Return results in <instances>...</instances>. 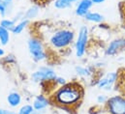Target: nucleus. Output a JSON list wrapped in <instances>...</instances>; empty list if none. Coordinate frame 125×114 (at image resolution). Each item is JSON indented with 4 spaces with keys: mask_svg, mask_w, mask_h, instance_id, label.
<instances>
[{
    "mask_svg": "<svg viewBox=\"0 0 125 114\" xmlns=\"http://www.w3.org/2000/svg\"><path fill=\"white\" fill-rule=\"evenodd\" d=\"M83 95L82 87L76 83H66L54 94V101L63 106H72L78 104Z\"/></svg>",
    "mask_w": 125,
    "mask_h": 114,
    "instance_id": "nucleus-1",
    "label": "nucleus"
},
{
    "mask_svg": "<svg viewBox=\"0 0 125 114\" xmlns=\"http://www.w3.org/2000/svg\"><path fill=\"white\" fill-rule=\"evenodd\" d=\"M75 34L69 29H59L52 34L49 43L54 49H64L68 48L74 41Z\"/></svg>",
    "mask_w": 125,
    "mask_h": 114,
    "instance_id": "nucleus-2",
    "label": "nucleus"
},
{
    "mask_svg": "<svg viewBox=\"0 0 125 114\" xmlns=\"http://www.w3.org/2000/svg\"><path fill=\"white\" fill-rule=\"evenodd\" d=\"M89 42V30L86 26H82L75 43V50H76V56L78 58H83L87 50V46Z\"/></svg>",
    "mask_w": 125,
    "mask_h": 114,
    "instance_id": "nucleus-3",
    "label": "nucleus"
},
{
    "mask_svg": "<svg viewBox=\"0 0 125 114\" xmlns=\"http://www.w3.org/2000/svg\"><path fill=\"white\" fill-rule=\"evenodd\" d=\"M28 50L32 58L36 61H43L47 58L45 47L43 43L37 38H30L27 43Z\"/></svg>",
    "mask_w": 125,
    "mask_h": 114,
    "instance_id": "nucleus-4",
    "label": "nucleus"
},
{
    "mask_svg": "<svg viewBox=\"0 0 125 114\" xmlns=\"http://www.w3.org/2000/svg\"><path fill=\"white\" fill-rule=\"evenodd\" d=\"M106 105L110 114H125V97L120 95L112 96L109 98Z\"/></svg>",
    "mask_w": 125,
    "mask_h": 114,
    "instance_id": "nucleus-5",
    "label": "nucleus"
},
{
    "mask_svg": "<svg viewBox=\"0 0 125 114\" xmlns=\"http://www.w3.org/2000/svg\"><path fill=\"white\" fill-rule=\"evenodd\" d=\"M117 79H118V74L116 72H110L98 80L97 87L105 91H111L114 85L115 84V82L117 81Z\"/></svg>",
    "mask_w": 125,
    "mask_h": 114,
    "instance_id": "nucleus-6",
    "label": "nucleus"
},
{
    "mask_svg": "<svg viewBox=\"0 0 125 114\" xmlns=\"http://www.w3.org/2000/svg\"><path fill=\"white\" fill-rule=\"evenodd\" d=\"M33 81L35 82H41V81H50V80H55L56 74L53 70L49 68H42L36 72H34L31 76Z\"/></svg>",
    "mask_w": 125,
    "mask_h": 114,
    "instance_id": "nucleus-7",
    "label": "nucleus"
},
{
    "mask_svg": "<svg viewBox=\"0 0 125 114\" xmlns=\"http://www.w3.org/2000/svg\"><path fill=\"white\" fill-rule=\"evenodd\" d=\"M123 49H125V38H116L109 44L106 49V54L114 56Z\"/></svg>",
    "mask_w": 125,
    "mask_h": 114,
    "instance_id": "nucleus-8",
    "label": "nucleus"
},
{
    "mask_svg": "<svg viewBox=\"0 0 125 114\" xmlns=\"http://www.w3.org/2000/svg\"><path fill=\"white\" fill-rule=\"evenodd\" d=\"M93 6L92 0H80L77 8H76V15L82 18H84L85 15L90 12L91 7Z\"/></svg>",
    "mask_w": 125,
    "mask_h": 114,
    "instance_id": "nucleus-9",
    "label": "nucleus"
},
{
    "mask_svg": "<svg viewBox=\"0 0 125 114\" xmlns=\"http://www.w3.org/2000/svg\"><path fill=\"white\" fill-rule=\"evenodd\" d=\"M32 106H33L35 111H41V110H43L49 106V100L45 96L39 95L34 99Z\"/></svg>",
    "mask_w": 125,
    "mask_h": 114,
    "instance_id": "nucleus-10",
    "label": "nucleus"
},
{
    "mask_svg": "<svg viewBox=\"0 0 125 114\" xmlns=\"http://www.w3.org/2000/svg\"><path fill=\"white\" fill-rule=\"evenodd\" d=\"M7 103L11 107H17L21 103V96L18 92H11L7 96Z\"/></svg>",
    "mask_w": 125,
    "mask_h": 114,
    "instance_id": "nucleus-11",
    "label": "nucleus"
},
{
    "mask_svg": "<svg viewBox=\"0 0 125 114\" xmlns=\"http://www.w3.org/2000/svg\"><path fill=\"white\" fill-rule=\"evenodd\" d=\"M84 19L89 21V22H93V23H102L104 20H105V17L100 14V13H97V12H88Z\"/></svg>",
    "mask_w": 125,
    "mask_h": 114,
    "instance_id": "nucleus-12",
    "label": "nucleus"
},
{
    "mask_svg": "<svg viewBox=\"0 0 125 114\" xmlns=\"http://www.w3.org/2000/svg\"><path fill=\"white\" fill-rule=\"evenodd\" d=\"M78 1H80V0H55L54 1V7L56 9H59V10L67 9V8H70L73 4H75Z\"/></svg>",
    "mask_w": 125,
    "mask_h": 114,
    "instance_id": "nucleus-13",
    "label": "nucleus"
},
{
    "mask_svg": "<svg viewBox=\"0 0 125 114\" xmlns=\"http://www.w3.org/2000/svg\"><path fill=\"white\" fill-rule=\"evenodd\" d=\"M28 23H29V20H28V19H21L19 23L16 24V26H15V28L13 29L12 33L15 34V35H19V34H21L24 29L26 28V26L28 25Z\"/></svg>",
    "mask_w": 125,
    "mask_h": 114,
    "instance_id": "nucleus-14",
    "label": "nucleus"
},
{
    "mask_svg": "<svg viewBox=\"0 0 125 114\" xmlns=\"http://www.w3.org/2000/svg\"><path fill=\"white\" fill-rule=\"evenodd\" d=\"M10 41V31L0 26V43L2 46H7Z\"/></svg>",
    "mask_w": 125,
    "mask_h": 114,
    "instance_id": "nucleus-15",
    "label": "nucleus"
},
{
    "mask_svg": "<svg viewBox=\"0 0 125 114\" xmlns=\"http://www.w3.org/2000/svg\"><path fill=\"white\" fill-rule=\"evenodd\" d=\"M0 26L9 30L10 32H12L13 29L15 28V26H16V21L13 20V19H3L0 21Z\"/></svg>",
    "mask_w": 125,
    "mask_h": 114,
    "instance_id": "nucleus-16",
    "label": "nucleus"
},
{
    "mask_svg": "<svg viewBox=\"0 0 125 114\" xmlns=\"http://www.w3.org/2000/svg\"><path fill=\"white\" fill-rule=\"evenodd\" d=\"M9 6H11V2H6L3 0H0V16L6 17L9 12Z\"/></svg>",
    "mask_w": 125,
    "mask_h": 114,
    "instance_id": "nucleus-17",
    "label": "nucleus"
},
{
    "mask_svg": "<svg viewBox=\"0 0 125 114\" xmlns=\"http://www.w3.org/2000/svg\"><path fill=\"white\" fill-rule=\"evenodd\" d=\"M38 13H39V8L38 7H36V6H33L31 8H29L27 11H26V13H25V19H34V18H36L37 17V15H38Z\"/></svg>",
    "mask_w": 125,
    "mask_h": 114,
    "instance_id": "nucleus-18",
    "label": "nucleus"
},
{
    "mask_svg": "<svg viewBox=\"0 0 125 114\" xmlns=\"http://www.w3.org/2000/svg\"><path fill=\"white\" fill-rule=\"evenodd\" d=\"M76 72H77V74H78L79 76H88L91 74V72L89 71L88 68L83 67V66H78V67H76Z\"/></svg>",
    "mask_w": 125,
    "mask_h": 114,
    "instance_id": "nucleus-19",
    "label": "nucleus"
},
{
    "mask_svg": "<svg viewBox=\"0 0 125 114\" xmlns=\"http://www.w3.org/2000/svg\"><path fill=\"white\" fill-rule=\"evenodd\" d=\"M33 112H34L33 106L30 104H25V105L21 107L18 114H33Z\"/></svg>",
    "mask_w": 125,
    "mask_h": 114,
    "instance_id": "nucleus-20",
    "label": "nucleus"
},
{
    "mask_svg": "<svg viewBox=\"0 0 125 114\" xmlns=\"http://www.w3.org/2000/svg\"><path fill=\"white\" fill-rule=\"evenodd\" d=\"M108 100H109V98H108L106 95H104V94H100V95H98V97H97V102H98V104H107Z\"/></svg>",
    "mask_w": 125,
    "mask_h": 114,
    "instance_id": "nucleus-21",
    "label": "nucleus"
},
{
    "mask_svg": "<svg viewBox=\"0 0 125 114\" xmlns=\"http://www.w3.org/2000/svg\"><path fill=\"white\" fill-rule=\"evenodd\" d=\"M54 81H55L57 84H59L60 86H63L66 84V79L63 78V77H56Z\"/></svg>",
    "mask_w": 125,
    "mask_h": 114,
    "instance_id": "nucleus-22",
    "label": "nucleus"
},
{
    "mask_svg": "<svg viewBox=\"0 0 125 114\" xmlns=\"http://www.w3.org/2000/svg\"><path fill=\"white\" fill-rule=\"evenodd\" d=\"M105 1H107V0H92L93 5H99V4H102V3H104Z\"/></svg>",
    "mask_w": 125,
    "mask_h": 114,
    "instance_id": "nucleus-23",
    "label": "nucleus"
},
{
    "mask_svg": "<svg viewBox=\"0 0 125 114\" xmlns=\"http://www.w3.org/2000/svg\"><path fill=\"white\" fill-rule=\"evenodd\" d=\"M4 54H5V51H4V49H3L2 48H0V57L4 56Z\"/></svg>",
    "mask_w": 125,
    "mask_h": 114,
    "instance_id": "nucleus-24",
    "label": "nucleus"
},
{
    "mask_svg": "<svg viewBox=\"0 0 125 114\" xmlns=\"http://www.w3.org/2000/svg\"><path fill=\"white\" fill-rule=\"evenodd\" d=\"M5 114H17V113L12 112V111H9V110H5Z\"/></svg>",
    "mask_w": 125,
    "mask_h": 114,
    "instance_id": "nucleus-25",
    "label": "nucleus"
},
{
    "mask_svg": "<svg viewBox=\"0 0 125 114\" xmlns=\"http://www.w3.org/2000/svg\"><path fill=\"white\" fill-rule=\"evenodd\" d=\"M0 114H5V110H3V109H0Z\"/></svg>",
    "mask_w": 125,
    "mask_h": 114,
    "instance_id": "nucleus-26",
    "label": "nucleus"
},
{
    "mask_svg": "<svg viewBox=\"0 0 125 114\" xmlns=\"http://www.w3.org/2000/svg\"><path fill=\"white\" fill-rule=\"evenodd\" d=\"M3 1H6V2H12L13 0H3Z\"/></svg>",
    "mask_w": 125,
    "mask_h": 114,
    "instance_id": "nucleus-27",
    "label": "nucleus"
},
{
    "mask_svg": "<svg viewBox=\"0 0 125 114\" xmlns=\"http://www.w3.org/2000/svg\"><path fill=\"white\" fill-rule=\"evenodd\" d=\"M0 45H1V43H0Z\"/></svg>",
    "mask_w": 125,
    "mask_h": 114,
    "instance_id": "nucleus-28",
    "label": "nucleus"
}]
</instances>
